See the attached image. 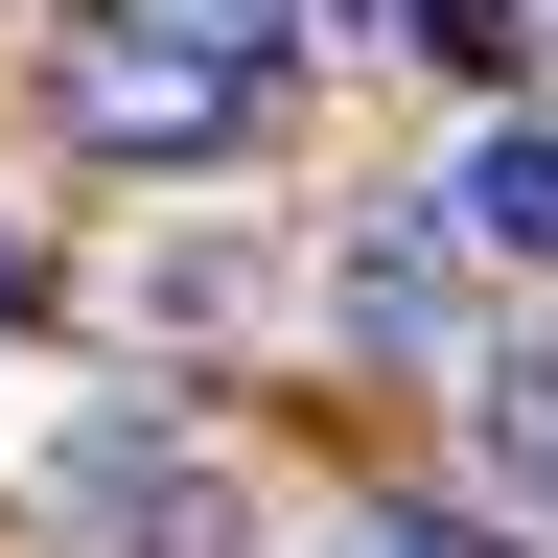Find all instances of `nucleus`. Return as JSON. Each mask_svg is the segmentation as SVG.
Here are the masks:
<instances>
[{"label":"nucleus","instance_id":"1","mask_svg":"<svg viewBox=\"0 0 558 558\" xmlns=\"http://www.w3.org/2000/svg\"><path fill=\"white\" fill-rule=\"evenodd\" d=\"M47 558H233V488L186 442H140V418H94V442L47 465Z\"/></svg>","mask_w":558,"mask_h":558},{"label":"nucleus","instance_id":"2","mask_svg":"<svg viewBox=\"0 0 558 558\" xmlns=\"http://www.w3.org/2000/svg\"><path fill=\"white\" fill-rule=\"evenodd\" d=\"M256 94H279V70H209V47H70V117H94V140H163V163H209V140H256Z\"/></svg>","mask_w":558,"mask_h":558},{"label":"nucleus","instance_id":"3","mask_svg":"<svg viewBox=\"0 0 558 558\" xmlns=\"http://www.w3.org/2000/svg\"><path fill=\"white\" fill-rule=\"evenodd\" d=\"M465 233L558 279V117H512V140H488V163H465Z\"/></svg>","mask_w":558,"mask_h":558},{"label":"nucleus","instance_id":"4","mask_svg":"<svg viewBox=\"0 0 558 558\" xmlns=\"http://www.w3.org/2000/svg\"><path fill=\"white\" fill-rule=\"evenodd\" d=\"M465 418H488V488H512V512L558 535V349H512V373H488Z\"/></svg>","mask_w":558,"mask_h":558},{"label":"nucleus","instance_id":"5","mask_svg":"<svg viewBox=\"0 0 558 558\" xmlns=\"http://www.w3.org/2000/svg\"><path fill=\"white\" fill-rule=\"evenodd\" d=\"M117 24H140V47H209V70H279L326 0H117Z\"/></svg>","mask_w":558,"mask_h":558},{"label":"nucleus","instance_id":"6","mask_svg":"<svg viewBox=\"0 0 558 558\" xmlns=\"http://www.w3.org/2000/svg\"><path fill=\"white\" fill-rule=\"evenodd\" d=\"M418 47H442V70H512L535 24H512V0H418Z\"/></svg>","mask_w":558,"mask_h":558},{"label":"nucleus","instance_id":"7","mask_svg":"<svg viewBox=\"0 0 558 558\" xmlns=\"http://www.w3.org/2000/svg\"><path fill=\"white\" fill-rule=\"evenodd\" d=\"M373 558H512V535H465V512H373Z\"/></svg>","mask_w":558,"mask_h":558}]
</instances>
